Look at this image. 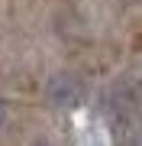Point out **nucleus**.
Masks as SVG:
<instances>
[{
  "label": "nucleus",
  "instance_id": "nucleus-1",
  "mask_svg": "<svg viewBox=\"0 0 142 146\" xmlns=\"http://www.w3.org/2000/svg\"><path fill=\"white\" fill-rule=\"evenodd\" d=\"M48 98H52V104H58V107H74L84 98V84L78 78H71V75H58V78H52V84H48Z\"/></svg>",
  "mask_w": 142,
  "mask_h": 146
},
{
  "label": "nucleus",
  "instance_id": "nucleus-3",
  "mask_svg": "<svg viewBox=\"0 0 142 146\" xmlns=\"http://www.w3.org/2000/svg\"><path fill=\"white\" fill-rule=\"evenodd\" d=\"M36 146H48V143H36Z\"/></svg>",
  "mask_w": 142,
  "mask_h": 146
},
{
  "label": "nucleus",
  "instance_id": "nucleus-2",
  "mask_svg": "<svg viewBox=\"0 0 142 146\" xmlns=\"http://www.w3.org/2000/svg\"><path fill=\"white\" fill-rule=\"evenodd\" d=\"M3 117H7V107H3V101H0V123H3Z\"/></svg>",
  "mask_w": 142,
  "mask_h": 146
}]
</instances>
